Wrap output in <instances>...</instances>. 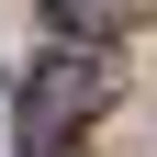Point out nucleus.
Instances as JSON below:
<instances>
[{"label": "nucleus", "instance_id": "1", "mask_svg": "<svg viewBox=\"0 0 157 157\" xmlns=\"http://www.w3.org/2000/svg\"><path fill=\"white\" fill-rule=\"evenodd\" d=\"M101 101H112V67H101V56H45L34 90H23V157H56Z\"/></svg>", "mask_w": 157, "mask_h": 157}, {"label": "nucleus", "instance_id": "2", "mask_svg": "<svg viewBox=\"0 0 157 157\" xmlns=\"http://www.w3.org/2000/svg\"><path fill=\"white\" fill-rule=\"evenodd\" d=\"M45 23L67 34V45H112V34L146 23V0H45Z\"/></svg>", "mask_w": 157, "mask_h": 157}]
</instances>
